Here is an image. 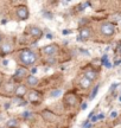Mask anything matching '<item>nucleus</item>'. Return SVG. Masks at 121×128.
<instances>
[{
	"mask_svg": "<svg viewBox=\"0 0 121 128\" xmlns=\"http://www.w3.org/2000/svg\"><path fill=\"white\" fill-rule=\"evenodd\" d=\"M19 60H20L22 63L25 64V65H32V64L36 63L37 56H36V54H34L33 51L26 49V50L20 51V54H19Z\"/></svg>",
	"mask_w": 121,
	"mask_h": 128,
	"instance_id": "nucleus-1",
	"label": "nucleus"
},
{
	"mask_svg": "<svg viewBox=\"0 0 121 128\" xmlns=\"http://www.w3.org/2000/svg\"><path fill=\"white\" fill-rule=\"evenodd\" d=\"M115 32V28H114V25L110 23H104L101 25V33L103 36H107V37H110L114 34Z\"/></svg>",
	"mask_w": 121,
	"mask_h": 128,
	"instance_id": "nucleus-2",
	"label": "nucleus"
},
{
	"mask_svg": "<svg viewBox=\"0 0 121 128\" xmlns=\"http://www.w3.org/2000/svg\"><path fill=\"white\" fill-rule=\"evenodd\" d=\"M28 16H30V12H28V8L26 6H18V8H17V17L18 19L20 20H26L28 18Z\"/></svg>",
	"mask_w": 121,
	"mask_h": 128,
	"instance_id": "nucleus-3",
	"label": "nucleus"
},
{
	"mask_svg": "<svg viewBox=\"0 0 121 128\" xmlns=\"http://www.w3.org/2000/svg\"><path fill=\"white\" fill-rule=\"evenodd\" d=\"M28 33H30L32 37L37 38V39H39V38L43 36L42 28H38V26H30V28H28Z\"/></svg>",
	"mask_w": 121,
	"mask_h": 128,
	"instance_id": "nucleus-4",
	"label": "nucleus"
},
{
	"mask_svg": "<svg viewBox=\"0 0 121 128\" xmlns=\"http://www.w3.org/2000/svg\"><path fill=\"white\" fill-rule=\"evenodd\" d=\"M26 92H28V89H26V87H25V86L19 84V86H17V87L14 88V94H16V96H17V97H23Z\"/></svg>",
	"mask_w": 121,
	"mask_h": 128,
	"instance_id": "nucleus-5",
	"label": "nucleus"
},
{
	"mask_svg": "<svg viewBox=\"0 0 121 128\" xmlns=\"http://www.w3.org/2000/svg\"><path fill=\"white\" fill-rule=\"evenodd\" d=\"M43 52H44L45 55H48V56L55 55V54L57 52V46L54 45V44H51V45L44 46V48H43Z\"/></svg>",
	"mask_w": 121,
	"mask_h": 128,
	"instance_id": "nucleus-6",
	"label": "nucleus"
},
{
	"mask_svg": "<svg viewBox=\"0 0 121 128\" xmlns=\"http://www.w3.org/2000/svg\"><path fill=\"white\" fill-rule=\"evenodd\" d=\"M92 36V32L89 30L88 28H82L80 30V37H81V40H86V39H88L90 38Z\"/></svg>",
	"mask_w": 121,
	"mask_h": 128,
	"instance_id": "nucleus-7",
	"label": "nucleus"
},
{
	"mask_svg": "<svg viewBox=\"0 0 121 128\" xmlns=\"http://www.w3.org/2000/svg\"><path fill=\"white\" fill-rule=\"evenodd\" d=\"M43 118H44V120L45 121H48V122H54L55 120H56V116L52 114L51 112H48V110H44L43 112Z\"/></svg>",
	"mask_w": 121,
	"mask_h": 128,
	"instance_id": "nucleus-8",
	"label": "nucleus"
},
{
	"mask_svg": "<svg viewBox=\"0 0 121 128\" xmlns=\"http://www.w3.org/2000/svg\"><path fill=\"white\" fill-rule=\"evenodd\" d=\"M26 74H28V71H26L25 68H18L16 70V72H14V76L17 78H23Z\"/></svg>",
	"mask_w": 121,
	"mask_h": 128,
	"instance_id": "nucleus-9",
	"label": "nucleus"
},
{
	"mask_svg": "<svg viewBox=\"0 0 121 128\" xmlns=\"http://www.w3.org/2000/svg\"><path fill=\"white\" fill-rule=\"evenodd\" d=\"M26 81H28V86H32V87H34V86H37V84H38V78L36 77L34 75H30Z\"/></svg>",
	"mask_w": 121,
	"mask_h": 128,
	"instance_id": "nucleus-10",
	"label": "nucleus"
},
{
	"mask_svg": "<svg viewBox=\"0 0 121 128\" xmlns=\"http://www.w3.org/2000/svg\"><path fill=\"white\" fill-rule=\"evenodd\" d=\"M80 84H81V87L83 88V89H88V88L92 86V81H89L88 78L83 77L81 81H80Z\"/></svg>",
	"mask_w": 121,
	"mask_h": 128,
	"instance_id": "nucleus-11",
	"label": "nucleus"
},
{
	"mask_svg": "<svg viewBox=\"0 0 121 128\" xmlns=\"http://www.w3.org/2000/svg\"><path fill=\"white\" fill-rule=\"evenodd\" d=\"M84 77L88 78L89 81H92V82H93L94 80H96V77H98V74L95 72V71H87V72H86V75H84Z\"/></svg>",
	"mask_w": 121,
	"mask_h": 128,
	"instance_id": "nucleus-12",
	"label": "nucleus"
},
{
	"mask_svg": "<svg viewBox=\"0 0 121 128\" xmlns=\"http://www.w3.org/2000/svg\"><path fill=\"white\" fill-rule=\"evenodd\" d=\"M38 92H28V101H30V102H37L38 101Z\"/></svg>",
	"mask_w": 121,
	"mask_h": 128,
	"instance_id": "nucleus-13",
	"label": "nucleus"
},
{
	"mask_svg": "<svg viewBox=\"0 0 121 128\" xmlns=\"http://www.w3.org/2000/svg\"><path fill=\"white\" fill-rule=\"evenodd\" d=\"M6 124H7V127L8 128H16L17 126H18V120L17 119H10Z\"/></svg>",
	"mask_w": 121,
	"mask_h": 128,
	"instance_id": "nucleus-14",
	"label": "nucleus"
},
{
	"mask_svg": "<svg viewBox=\"0 0 121 128\" xmlns=\"http://www.w3.org/2000/svg\"><path fill=\"white\" fill-rule=\"evenodd\" d=\"M65 102H68L70 106H75L76 104V97L74 95H69L65 97Z\"/></svg>",
	"mask_w": 121,
	"mask_h": 128,
	"instance_id": "nucleus-15",
	"label": "nucleus"
},
{
	"mask_svg": "<svg viewBox=\"0 0 121 128\" xmlns=\"http://www.w3.org/2000/svg\"><path fill=\"white\" fill-rule=\"evenodd\" d=\"M60 95H62V90H60V89H56V90H52V92H50V97H52V98H56V97H60Z\"/></svg>",
	"mask_w": 121,
	"mask_h": 128,
	"instance_id": "nucleus-16",
	"label": "nucleus"
},
{
	"mask_svg": "<svg viewBox=\"0 0 121 128\" xmlns=\"http://www.w3.org/2000/svg\"><path fill=\"white\" fill-rule=\"evenodd\" d=\"M13 103H16L17 106H25L26 104V102H25L22 97H16L13 100Z\"/></svg>",
	"mask_w": 121,
	"mask_h": 128,
	"instance_id": "nucleus-17",
	"label": "nucleus"
},
{
	"mask_svg": "<svg viewBox=\"0 0 121 128\" xmlns=\"http://www.w3.org/2000/svg\"><path fill=\"white\" fill-rule=\"evenodd\" d=\"M1 50L7 54V52H11V51H12V46L10 45V44H5V45L1 46Z\"/></svg>",
	"mask_w": 121,
	"mask_h": 128,
	"instance_id": "nucleus-18",
	"label": "nucleus"
},
{
	"mask_svg": "<svg viewBox=\"0 0 121 128\" xmlns=\"http://www.w3.org/2000/svg\"><path fill=\"white\" fill-rule=\"evenodd\" d=\"M98 86H96V87L94 88V90H93V92H92V95H90V100H94L95 98V96L98 95Z\"/></svg>",
	"mask_w": 121,
	"mask_h": 128,
	"instance_id": "nucleus-19",
	"label": "nucleus"
},
{
	"mask_svg": "<svg viewBox=\"0 0 121 128\" xmlns=\"http://www.w3.org/2000/svg\"><path fill=\"white\" fill-rule=\"evenodd\" d=\"M6 92H14V87L12 83H7L6 84Z\"/></svg>",
	"mask_w": 121,
	"mask_h": 128,
	"instance_id": "nucleus-20",
	"label": "nucleus"
},
{
	"mask_svg": "<svg viewBox=\"0 0 121 128\" xmlns=\"http://www.w3.org/2000/svg\"><path fill=\"white\" fill-rule=\"evenodd\" d=\"M23 116L25 118V119H32V118H33L32 113H30V112H24V113H23Z\"/></svg>",
	"mask_w": 121,
	"mask_h": 128,
	"instance_id": "nucleus-21",
	"label": "nucleus"
},
{
	"mask_svg": "<svg viewBox=\"0 0 121 128\" xmlns=\"http://www.w3.org/2000/svg\"><path fill=\"white\" fill-rule=\"evenodd\" d=\"M88 5H89V2H82V4H80L78 11H83L84 7H86V6H88Z\"/></svg>",
	"mask_w": 121,
	"mask_h": 128,
	"instance_id": "nucleus-22",
	"label": "nucleus"
},
{
	"mask_svg": "<svg viewBox=\"0 0 121 128\" xmlns=\"http://www.w3.org/2000/svg\"><path fill=\"white\" fill-rule=\"evenodd\" d=\"M43 14H44V17H45L46 19H49V20H51L52 19V14L50 13V12H44Z\"/></svg>",
	"mask_w": 121,
	"mask_h": 128,
	"instance_id": "nucleus-23",
	"label": "nucleus"
},
{
	"mask_svg": "<svg viewBox=\"0 0 121 128\" xmlns=\"http://www.w3.org/2000/svg\"><path fill=\"white\" fill-rule=\"evenodd\" d=\"M116 116H118V112H115V110H114V112H112L110 118H112V119H114V118H116Z\"/></svg>",
	"mask_w": 121,
	"mask_h": 128,
	"instance_id": "nucleus-24",
	"label": "nucleus"
},
{
	"mask_svg": "<svg viewBox=\"0 0 121 128\" xmlns=\"http://www.w3.org/2000/svg\"><path fill=\"white\" fill-rule=\"evenodd\" d=\"M104 65H106V68H108V69L112 68V64L109 63V62H106V63H104Z\"/></svg>",
	"mask_w": 121,
	"mask_h": 128,
	"instance_id": "nucleus-25",
	"label": "nucleus"
},
{
	"mask_svg": "<svg viewBox=\"0 0 121 128\" xmlns=\"http://www.w3.org/2000/svg\"><path fill=\"white\" fill-rule=\"evenodd\" d=\"M70 33H71L70 30H63V34H70Z\"/></svg>",
	"mask_w": 121,
	"mask_h": 128,
	"instance_id": "nucleus-26",
	"label": "nucleus"
},
{
	"mask_svg": "<svg viewBox=\"0 0 121 128\" xmlns=\"http://www.w3.org/2000/svg\"><path fill=\"white\" fill-rule=\"evenodd\" d=\"M46 38H48V39H52V38H54V36H52L51 33H48V34H46Z\"/></svg>",
	"mask_w": 121,
	"mask_h": 128,
	"instance_id": "nucleus-27",
	"label": "nucleus"
},
{
	"mask_svg": "<svg viewBox=\"0 0 121 128\" xmlns=\"http://www.w3.org/2000/svg\"><path fill=\"white\" fill-rule=\"evenodd\" d=\"M98 116H93L92 121H93V122H95V121H98Z\"/></svg>",
	"mask_w": 121,
	"mask_h": 128,
	"instance_id": "nucleus-28",
	"label": "nucleus"
},
{
	"mask_svg": "<svg viewBox=\"0 0 121 128\" xmlns=\"http://www.w3.org/2000/svg\"><path fill=\"white\" fill-rule=\"evenodd\" d=\"M87 107H88V104H87V103H83L81 108H82V109H87Z\"/></svg>",
	"mask_w": 121,
	"mask_h": 128,
	"instance_id": "nucleus-29",
	"label": "nucleus"
},
{
	"mask_svg": "<svg viewBox=\"0 0 121 128\" xmlns=\"http://www.w3.org/2000/svg\"><path fill=\"white\" fill-rule=\"evenodd\" d=\"M115 87H118V83H113V86L110 87V90H113V89H114Z\"/></svg>",
	"mask_w": 121,
	"mask_h": 128,
	"instance_id": "nucleus-30",
	"label": "nucleus"
},
{
	"mask_svg": "<svg viewBox=\"0 0 121 128\" xmlns=\"http://www.w3.org/2000/svg\"><path fill=\"white\" fill-rule=\"evenodd\" d=\"M81 52H83V54H86L87 56H89V52H88V51H86V50H81Z\"/></svg>",
	"mask_w": 121,
	"mask_h": 128,
	"instance_id": "nucleus-31",
	"label": "nucleus"
},
{
	"mask_svg": "<svg viewBox=\"0 0 121 128\" xmlns=\"http://www.w3.org/2000/svg\"><path fill=\"white\" fill-rule=\"evenodd\" d=\"M103 118H104V115H103V114H100V115H98V119H103Z\"/></svg>",
	"mask_w": 121,
	"mask_h": 128,
	"instance_id": "nucleus-32",
	"label": "nucleus"
},
{
	"mask_svg": "<svg viewBox=\"0 0 121 128\" xmlns=\"http://www.w3.org/2000/svg\"><path fill=\"white\" fill-rule=\"evenodd\" d=\"M121 63V60H116V62H115V65H119V64Z\"/></svg>",
	"mask_w": 121,
	"mask_h": 128,
	"instance_id": "nucleus-33",
	"label": "nucleus"
},
{
	"mask_svg": "<svg viewBox=\"0 0 121 128\" xmlns=\"http://www.w3.org/2000/svg\"><path fill=\"white\" fill-rule=\"evenodd\" d=\"M36 72H37V69L33 68V69H32V74H36Z\"/></svg>",
	"mask_w": 121,
	"mask_h": 128,
	"instance_id": "nucleus-34",
	"label": "nucleus"
},
{
	"mask_svg": "<svg viewBox=\"0 0 121 128\" xmlns=\"http://www.w3.org/2000/svg\"><path fill=\"white\" fill-rule=\"evenodd\" d=\"M2 64H4V65H7V64H8V62H7V60H4V62H2Z\"/></svg>",
	"mask_w": 121,
	"mask_h": 128,
	"instance_id": "nucleus-35",
	"label": "nucleus"
},
{
	"mask_svg": "<svg viewBox=\"0 0 121 128\" xmlns=\"http://www.w3.org/2000/svg\"><path fill=\"white\" fill-rule=\"evenodd\" d=\"M62 4H63V5H64V6H66V5H68V4H69V2H68V1H63V2H62Z\"/></svg>",
	"mask_w": 121,
	"mask_h": 128,
	"instance_id": "nucleus-36",
	"label": "nucleus"
},
{
	"mask_svg": "<svg viewBox=\"0 0 121 128\" xmlns=\"http://www.w3.org/2000/svg\"><path fill=\"white\" fill-rule=\"evenodd\" d=\"M10 106H11V104H10V103H7V104H5V108L7 109V108H10Z\"/></svg>",
	"mask_w": 121,
	"mask_h": 128,
	"instance_id": "nucleus-37",
	"label": "nucleus"
},
{
	"mask_svg": "<svg viewBox=\"0 0 121 128\" xmlns=\"http://www.w3.org/2000/svg\"><path fill=\"white\" fill-rule=\"evenodd\" d=\"M119 49H120V52H121V43H120V46H119Z\"/></svg>",
	"mask_w": 121,
	"mask_h": 128,
	"instance_id": "nucleus-38",
	"label": "nucleus"
},
{
	"mask_svg": "<svg viewBox=\"0 0 121 128\" xmlns=\"http://www.w3.org/2000/svg\"><path fill=\"white\" fill-rule=\"evenodd\" d=\"M0 43H1V34H0Z\"/></svg>",
	"mask_w": 121,
	"mask_h": 128,
	"instance_id": "nucleus-39",
	"label": "nucleus"
},
{
	"mask_svg": "<svg viewBox=\"0 0 121 128\" xmlns=\"http://www.w3.org/2000/svg\"><path fill=\"white\" fill-rule=\"evenodd\" d=\"M0 84H1V78H0Z\"/></svg>",
	"mask_w": 121,
	"mask_h": 128,
	"instance_id": "nucleus-40",
	"label": "nucleus"
}]
</instances>
